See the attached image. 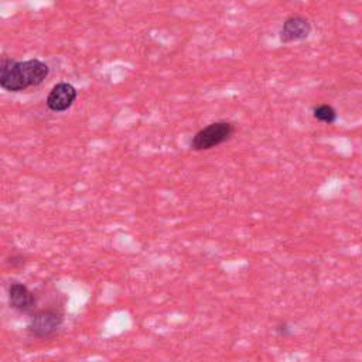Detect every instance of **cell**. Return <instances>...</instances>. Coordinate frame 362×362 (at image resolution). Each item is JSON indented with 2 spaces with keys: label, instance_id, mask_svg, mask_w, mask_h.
I'll return each mask as SVG.
<instances>
[{
  "label": "cell",
  "instance_id": "obj_6",
  "mask_svg": "<svg viewBox=\"0 0 362 362\" xmlns=\"http://www.w3.org/2000/svg\"><path fill=\"white\" fill-rule=\"evenodd\" d=\"M9 303L10 306L24 315H34L37 299L34 293L23 283L13 282L9 286Z\"/></svg>",
  "mask_w": 362,
  "mask_h": 362
},
{
  "label": "cell",
  "instance_id": "obj_7",
  "mask_svg": "<svg viewBox=\"0 0 362 362\" xmlns=\"http://www.w3.org/2000/svg\"><path fill=\"white\" fill-rule=\"evenodd\" d=\"M313 116H315V119H317L319 122L326 123V125H333L338 119V114H337L335 108L329 105V103H322V105H317L313 110Z\"/></svg>",
  "mask_w": 362,
  "mask_h": 362
},
{
  "label": "cell",
  "instance_id": "obj_2",
  "mask_svg": "<svg viewBox=\"0 0 362 362\" xmlns=\"http://www.w3.org/2000/svg\"><path fill=\"white\" fill-rule=\"evenodd\" d=\"M236 132V128L234 123L227 122V121H220L214 122L209 126L202 128L198 130L193 139H191V150L195 151H204L214 149L225 142H228Z\"/></svg>",
  "mask_w": 362,
  "mask_h": 362
},
{
  "label": "cell",
  "instance_id": "obj_1",
  "mask_svg": "<svg viewBox=\"0 0 362 362\" xmlns=\"http://www.w3.org/2000/svg\"><path fill=\"white\" fill-rule=\"evenodd\" d=\"M50 75V67L37 59L16 61L9 57L0 64V86L8 92H23L40 86Z\"/></svg>",
  "mask_w": 362,
  "mask_h": 362
},
{
  "label": "cell",
  "instance_id": "obj_5",
  "mask_svg": "<svg viewBox=\"0 0 362 362\" xmlns=\"http://www.w3.org/2000/svg\"><path fill=\"white\" fill-rule=\"evenodd\" d=\"M78 91L75 89L74 85L68 82H59L57 85L53 86V89L50 91L47 96V108L53 112L61 114L68 111L77 99Z\"/></svg>",
  "mask_w": 362,
  "mask_h": 362
},
{
  "label": "cell",
  "instance_id": "obj_8",
  "mask_svg": "<svg viewBox=\"0 0 362 362\" xmlns=\"http://www.w3.org/2000/svg\"><path fill=\"white\" fill-rule=\"evenodd\" d=\"M276 333H278L280 337H287V335L292 334V330L289 329V326H287L286 323H283V324H279V326L276 327Z\"/></svg>",
  "mask_w": 362,
  "mask_h": 362
},
{
  "label": "cell",
  "instance_id": "obj_3",
  "mask_svg": "<svg viewBox=\"0 0 362 362\" xmlns=\"http://www.w3.org/2000/svg\"><path fill=\"white\" fill-rule=\"evenodd\" d=\"M64 322V315L59 308H44L31 315L29 333L37 338H47L56 334Z\"/></svg>",
  "mask_w": 362,
  "mask_h": 362
},
{
  "label": "cell",
  "instance_id": "obj_4",
  "mask_svg": "<svg viewBox=\"0 0 362 362\" xmlns=\"http://www.w3.org/2000/svg\"><path fill=\"white\" fill-rule=\"evenodd\" d=\"M313 31L312 22L301 15H292L289 16L280 29L279 38L283 44L304 41L310 37Z\"/></svg>",
  "mask_w": 362,
  "mask_h": 362
}]
</instances>
